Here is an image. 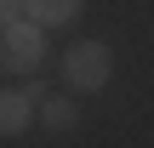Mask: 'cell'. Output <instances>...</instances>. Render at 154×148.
I'll return each instance as SVG.
<instances>
[{"instance_id":"cell-3","label":"cell","mask_w":154,"mask_h":148,"mask_svg":"<svg viewBox=\"0 0 154 148\" xmlns=\"http://www.w3.org/2000/svg\"><path fill=\"white\" fill-rule=\"evenodd\" d=\"M34 125H46L51 137L74 131V125H80V97H74V91H46V97L34 103Z\"/></svg>"},{"instance_id":"cell-6","label":"cell","mask_w":154,"mask_h":148,"mask_svg":"<svg viewBox=\"0 0 154 148\" xmlns=\"http://www.w3.org/2000/svg\"><path fill=\"white\" fill-rule=\"evenodd\" d=\"M17 91H23L29 103H40V97L51 91V80H46V74H23V80H17Z\"/></svg>"},{"instance_id":"cell-1","label":"cell","mask_w":154,"mask_h":148,"mask_svg":"<svg viewBox=\"0 0 154 148\" xmlns=\"http://www.w3.org/2000/svg\"><path fill=\"white\" fill-rule=\"evenodd\" d=\"M57 68H63V91L91 97V91H109V80H114V51H109V40H69Z\"/></svg>"},{"instance_id":"cell-5","label":"cell","mask_w":154,"mask_h":148,"mask_svg":"<svg viewBox=\"0 0 154 148\" xmlns=\"http://www.w3.org/2000/svg\"><path fill=\"white\" fill-rule=\"evenodd\" d=\"M34 125V103L17 86H0V137H23Z\"/></svg>"},{"instance_id":"cell-2","label":"cell","mask_w":154,"mask_h":148,"mask_svg":"<svg viewBox=\"0 0 154 148\" xmlns=\"http://www.w3.org/2000/svg\"><path fill=\"white\" fill-rule=\"evenodd\" d=\"M46 68V29L34 17H17L0 29V74L6 80H23V74H40Z\"/></svg>"},{"instance_id":"cell-7","label":"cell","mask_w":154,"mask_h":148,"mask_svg":"<svg viewBox=\"0 0 154 148\" xmlns=\"http://www.w3.org/2000/svg\"><path fill=\"white\" fill-rule=\"evenodd\" d=\"M17 17H23V0H0V29L17 23Z\"/></svg>"},{"instance_id":"cell-4","label":"cell","mask_w":154,"mask_h":148,"mask_svg":"<svg viewBox=\"0 0 154 148\" xmlns=\"http://www.w3.org/2000/svg\"><path fill=\"white\" fill-rule=\"evenodd\" d=\"M80 11H86V0H23V17H34L46 34L51 29H74Z\"/></svg>"}]
</instances>
